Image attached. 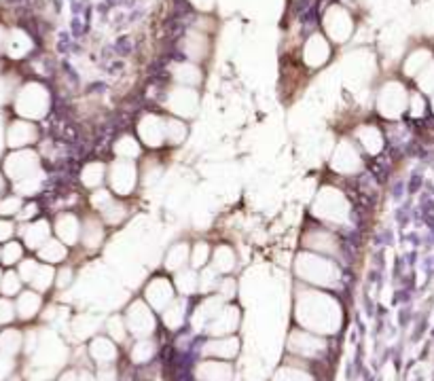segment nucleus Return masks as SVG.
<instances>
[{
    "label": "nucleus",
    "instance_id": "obj_1",
    "mask_svg": "<svg viewBox=\"0 0 434 381\" xmlns=\"http://www.w3.org/2000/svg\"><path fill=\"white\" fill-rule=\"evenodd\" d=\"M49 106V94L38 83H30L22 87L17 96V110L26 117H42Z\"/></svg>",
    "mask_w": 434,
    "mask_h": 381
},
{
    "label": "nucleus",
    "instance_id": "obj_2",
    "mask_svg": "<svg viewBox=\"0 0 434 381\" xmlns=\"http://www.w3.org/2000/svg\"><path fill=\"white\" fill-rule=\"evenodd\" d=\"M407 106V92L401 83H387L379 94V108L387 117H397Z\"/></svg>",
    "mask_w": 434,
    "mask_h": 381
},
{
    "label": "nucleus",
    "instance_id": "obj_3",
    "mask_svg": "<svg viewBox=\"0 0 434 381\" xmlns=\"http://www.w3.org/2000/svg\"><path fill=\"white\" fill-rule=\"evenodd\" d=\"M324 28H326V32H328V36L333 40L345 42L347 38H350V34H352L354 24H352L350 15H347L341 7H333L326 13V17H324Z\"/></svg>",
    "mask_w": 434,
    "mask_h": 381
},
{
    "label": "nucleus",
    "instance_id": "obj_4",
    "mask_svg": "<svg viewBox=\"0 0 434 381\" xmlns=\"http://www.w3.org/2000/svg\"><path fill=\"white\" fill-rule=\"evenodd\" d=\"M331 56V49H328V42L322 34H314L310 36V40L306 42V62L310 66H322Z\"/></svg>",
    "mask_w": 434,
    "mask_h": 381
},
{
    "label": "nucleus",
    "instance_id": "obj_5",
    "mask_svg": "<svg viewBox=\"0 0 434 381\" xmlns=\"http://www.w3.org/2000/svg\"><path fill=\"white\" fill-rule=\"evenodd\" d=\"M195 104H197V94L189 87H178L169 96V106L181 115H193Z\"/></svg>",
    "mask_w": 434,
    "mask_h": 381
},
{
    "label": "nucleus",
    "instance_id": "obj_6",
    "mask_svg": "<svg viewBox=\"0 0 434 381\" xmlns=\"http://www.w3.org/2000/svg\"><path fill=\"white\" fill-rule=\"evenodd\" d=\"M34 165H36L34 155L32 153H22V155H13L9 159V165L7 167H9V172H11L13 178H22V176L28 178Z\"/></svg>",
    "mask_w": 434,
    "mask_h": 381
},
{
    "label": "nucleus",
    "instance_id": "obj_7",
    "mask_svg": "<svg viewBox=\"0 0 434 381\" xmlns=\"http://www.w3.org/2000/svg\"><path fill=\"white\" fill-rule=\"evenodd\" d=\"M185 53L191 58V60H201L206 58L208 53V38L199 32H191L187 38H185Z\"/></svg>",
    "mask_w": 434,
    "mask_h": 381
},
{
    "label": "nucleus",
    "instance_id": "obj_8",
    "mask_svg": "<svg viewBox=\"0 0 434 381\" xmlns=\"http://www.w3.org/2000/svg\"><path fill=\"white\" fill-rule=\"evenodd\" d=\"M32 47V40L28 38L26 32L22 30H13L9 34V40H7V51L11 53V58H22L24 53H28Z\"/></svg>",
    "mask_w": 434,
    "mask_h": 381
},
{
    "label": "nucleus",
    "instance_id": "obj_9",
    "mask_svg": "<svg viewBox=\"0 0 434 381\" xmlns=\"http://www.w3.org/2000/svg\"><path fill=\"white\" fill-rule=\"evenodd\" d=\"M430 62H432V53H430L428 49H417V51H413V53L407 58L405 70H407L409 76H415V74H419Z\"/></svg>",
    "mask_w": 434,
    "mask_h": 381
},
{
    "label": "nucleus",
    "instance_id": "obj_10",
    "mask_svg": "<svg viewBox=\"0 0 434 381\" xmlns=\"http://www.w3.org/2000/svg\"><path fill=\"white\" fill-rule=\"evenodd\" d=\"M34 127L30 125V123H15L11 130H9V142L13 144V146H17V144H26V142H30L32 138H34Z\"/></svg>",
    "mask_w": 434,
    "mask_h": 381
},
{
    "label": "nucleus",
    "instance_id": "obj_11",
    "mask_svg": "<svg viewBox=\"0 0 434 381\" xmlns=\"http://www.w3.org/2000/svg\"><path fill=\"white\" fill-rule=\"evenodd\" d=\"M115 172H119V176L117 174L112 176L115 189H119V193H129V189H132V185L136 180L134 174H129V172H132V167H129V165H119V167H115Z\"/></svg>",
    "mask_w": 434,
    "mask_h": 381
},
{
    "label": "nucleus",
    "instance_id": "obj_12",
    "mask_svg": "<svg viewBox=\"0 0 434 381\" xmlns=\"http://www.w3.org/2000/svg\"><path fill=\"white\" fill-rule=\"evenodd\" d=\"M174 76H176L181 83L185 85H195L199 83V70L191 64H178V66H174Z\"/></svg>",
    "mask_w": 434,
    "mask_h": 381
},
{
    "label": "nucleus",
    "instance_id": "obj_13",
    "mask_svg": "<svg viewBox=\"0 0 434 381\" xmlns=\"http://www.w3.org/2000/svg\"><path fill=\"white\" fill-rule=\"evenodd\" d=\"M58 231H60V235H62L68 244H72V242L76 239V233H78L76 221H74L72 217H62L60 223H58Z\"/></svg>",
    "mask_w": 434,
    "mask_h": 381
},
{
    "label": "nucleus",
    "instance_id": "obj_14",
    "mask_svg": "<svg viewBox=\"0 0 434 381\" xmlns=\"http://www.w3.org/2000/svg\"><path fill=\"white\" fill-rule=\"evenodd\" d=\"M419 90L422 92H428V94H434V62H430L422 72H419Z\"/></svg>",
    "mask_w": 434,
    "mask_h": 381
},
{
    "label": "nucleus",
    "instance_id": "obj_15",
    "mask_svg": "<svg viewBox=\"0 0 434 381\" xmlns=\"http://www.w3.org/2000/svg\"><path fill=\"white\" fill-rule=\"evenodd\" d=\"M47 225L45 223H38V225H32V229H28L26 233V239L30 246H36L38 242H47Z\"/></svg>",
    "mask_w": 434,
    "mask_h": 381
},
{
    "label": "nucleus",
    "instance_id": "obj_16",
    "mask_svg": "<svg viewBox=\"0 0 434 381\" xmlns=\"http://www.w3.org/2000/svg\"><path fill=\"white\" fill-rule=\"evenodd\" d=\"M42 257H45L47 261H60L64 257V248L58 242H49V246L42 250Z\"/></svg>",
    "mask_w": 434,
    "mask_h": 381
},
{
    "label": "nucleus",
    "instance_id": "obj_17",
    "mask_svg": "<svg viewBox=\"0 0 434 381\" xmlns=\"http://www.w3.org/2000/svg\"><path fill=\"white\" fill-rule=\"evenodd\" d=\"M17 208H19V199L11 197L0 203V214H13V212H17Z\"/></svg>",
    "mask_w": 434,
    "mask_h": 381
},
{
    "label": "nucleus",
    "instance_id": "obj_18",
    "mask_svg": "<svg viewBox=\"0 0 434 381\" xmlns=\"http://www.w3.org/2000/svg\"><path fill=\"white\" fill-rule=\"evenodd\" d=\"M19 254H22V248H19L17 244H9V246L5 248V261H7V263H13V261L19 259Z\"/></svg>",
    "mask_w": 434,
    "mask_h": 381
},
{
    "label": "nucleus",
    "instance_id": "obj_19",
    "mask_svg": "<svg viewBox=\"0 0 434 381\" xmlns=\"http://www.w3.org/2000/svg\"><path fill=\"white\" fill-rule=\"evenodd\" d=\"M191 3L201 11H210L214 7V0H191Z\"/></svg>",
    "mask_w": 434,
    "mask_h": 381
},
{
    "label": "nucleus",
    "instance_id": "obj_20",
    "mask_svg": "<svg viewBox=\"0 0 434 381\" xmlns=\"http://www.w3.org/2000/svg\"><path fill=\"white\" fill-rule=\"evenodd\" d=\"M11 231H13V227L9 223H0V239H7L11 235Z\"/></svg>",
    "mask_w": 434,
    "mask_h": 381
},
{
    "label": "nucleus",
    "instance_id": "obj_21",
    "mask_svg": "<svg viewBox=\"0 0 434 381\" xmlns=\"http://www.w3.org/2000/svg\"><path fill=\"white\" fill-rule=\"evenodd\" d=\"M7 40H9V34H7V30L0 26V49H7Z\"/></svg>",
    "mask_w": 434,
    "mask_h": 381
}]
</instances>
